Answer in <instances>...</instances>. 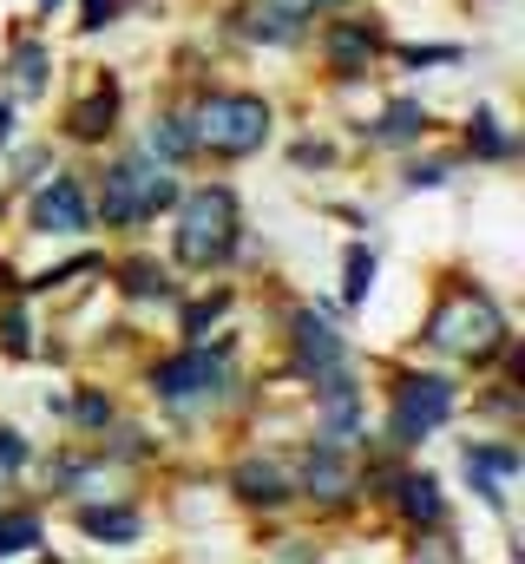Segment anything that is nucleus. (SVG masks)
<instances>
[{
    "instance_id": "nucleus-24",
    "label": "nucleus",
    "mask_w": 525,
    "mask_h": 564,
    "mask_svg": "<svg viewBox=\"0 0 525 564\" xmlns=\"http://www.w3.org/2000/svg\"><path fill=\"white\" fill-rule=\"evenodd\" d=\"M20 466H26V440L13 426H0V479H13Z\"/></svg>"
},
{
    "instance_id": "nucleus-26",
    "label": "nucleus",
    "mask_w": 525,
    "mask_h": 564,
    "mask_svg": "<svg viewBox=\"0 0 525 564\" xmlns=\"http://www.w3.org/2000/svg\"><path fill=\"white\" fill-rule=\"evenodd\" d=\"M73 414H79V426H106L113 421V401H106V394H79Z\"/></svg>"
},
{
    "instance_id": "nucleus-31",
    "label": "nucleus",
    "mask_w": 525,
    "mask_h": 564,
    "mask_svg": "<svg viewBox=\"0 0 525 564\" xmlns=\"http://www.w3.org/2000/svg\"><path fill=\"white\" fill-rule=\"evenodd\" d=\"M113 13H119V0H86V20H79V26L99 33V26H113Z\"/></svg>"
},
{
    "instance_id": "nucleus-8",
    "label": "nucleus",
    "mask_w": 525,
    "mask_h": 564,
    "mask_svg": "<svg viewBox=\"0 0 525 564\" xmlns=\"http://www.w3.org/2000/svg\"><path fill=\"white\" fill-rule=\"evenodd\" d=\"M460 459H467L473 492L500 512V506H506V479H519V446H467Z\"/></svg>"
},
{
    "instance_id": "nucleus-16",
    "label": "nucleus",
    "mask_w": 525,
    "mask_h": 564,
    "mask_svg": "<svg viewBox=\"0 0 525 564\" xmlns=\"http://www.w3.org/2000/svg\"><path fill=\"white\" fill-rule=\"evenodd\" d=\"M420 132H427V112H420L414 99H394L388 112H382V126H375V139L382 144H414Z\"/></svg>"
},
{
    "instance_id": "nucleus-7",
    "label": "nucleus",
    "mask_w": 525,
    "mask_h": 564,
    "mask_svg": "<svg viewBox=\"0 0 525 564\" xmlns=\"http://www.w3.org/2000/svg\"><path fill=\"white\" fill-rule=\"evenodd\" d=\"M93 224V210H86V191L73 184V177H53L40 197H33V230H60V237H79Z\"/></svg>"
},
{
    "instance_id": "nucleus-13",
    "label": "nucleus",
    "mask_w": 525,
    "mask_h": 564,
    "mask_svg": "<svg viewBox=\"0 0 525 564\" xmlns=\"http://www.w3.org/2000/svg\"><path fill=\"white\" fill-rule=\"evenodd\" d=\"M113 112H119V86L106 79V86H99V93H93V99L66 119V132H73V139H86V144L106 139V132H113Z\"/></svg>"
},
{
    "instance_id": "nucleus-22",
    "label": "nucleus",
    "mask_w": 525,
    "mask_h": 564,
    "mask_svg": "<svg viewBox=\"0 0 525 564\" xmlns=\"http://www.w3.org/2000/svg\"><path fill=\"white\" fill-rule=\"evenodd\" d=\"M13 73H20L26 93H40V86H46V53H40V46H20V53H13Z\"/></svg>"
},
{
    "instance_id": "nucleus-25",
    "label": "nucleus",
    "mask_w": 525,
    "mask_h": 564,
    "mask_svg": "<svg viewBox=\"0 0 525 564\" xmlns=\"http://www.w3.org/2000/svg\"><path fill=\"white\" fill-rule=\"evenodd\" d=\"M231 308V295H211V302H191V315H184V335H204V322H217Z\"/></svg>"
},
{
    "instance_id": "nucleus-19",
    "label": "nucleus",
    "mask_w": 525,
    "mask_h": 564,
    "mask_svg": "<svg viewBox=\"0 0 525 564\" xmlns=\"http://www.w3.org/2000/svg\"><path fill=\"white\" fill-rule=\"evenodd\" d=\"M467 144H473L480 158H513V139L500 132V119H493V112H480V119H473V132H467Z\"/></svg>"
},
{
    "instance_id": "nucleus-1",
    "label": "nucleus",
    "mask_w": 525,
    "mask_h": 564,
    "mask_svg": "<svg viewBox=\"0 0 525 564\" xmlns=\"http://www.w3.org/2000/svg\"><path fill=\"white\" fill-rule=\"evenodd\" d=\"M231 243H237V197L224 184L191 191L184 210H178V263L184 270H211V263L231 257Z\"/></svg>"
},
{
    "instance_id": "nucleus-32",
    "label": "nucleus",
    "mask_w": 525,
    "mask_h": 564,
    "mask_svg": "<svg viewBox=\"0 0 525 564\" xmlns=\"http://www.w3.org/2000/svg\"><path fill=\"white\" fill-rule=\"evenodd\" d=\"M7 132H13V112H7V106H0V144H7Z\"/></svg>"
},
{
    "instance_id": "nucleus-6",
    "label": "nucleus",
    "mask_w": 525,
    "mask_h": 564,
    "mask_svg": "<svg viewBox=\"0 0 525 564\" xmlns=\"http://www.w3.org/2000/svg\"><path fill=\"white\" fill-rule=\"evenodd\" d=\"M151 388H158L164 401H197V394H217V388H224V368H217V361H211L204 348H184V355L158 361Z\"/></svg>"
},
{
    "instance_id": "nucleus-10",
    "label": "nucleus",
    "mask_w": 525,
    "mask_h": 564,
    "mask_svg": "<svg viewBox=\"0 0 525 564\" xmlns=\"http://www.w3.org/2000/svg\"><path fill=\"white\" fill-rule=\"evenodd\" d=\"M349 486H355V473H349L342 446H315V453L302 459V492H309V499H349Z\"/></svg>"
},
{
    "instance_id": "nucleus-11",
    "label": "nucleus",
    "mask_w": 525,
    "mask_h": 564,
    "mask_svg": "<svg viewBox=\"0 0 525 564\" xmlns=\"http://www.w3.org/2000/svg\"><path fill=\"white\" fill-rule=\"evenodd\" d=\"M382 40H375V26L368 20H349V26H335V40H329V59H335V73H362L368 66V53H375Z\"/></svg>"
},
{
    "instance_id": "nucleus-18",
    "label": "nucleus",
    "mask_w": 525,
    "mask_h": 564,
    "mask_svg": "<svg viewBox=\"0 0 525 564\" xmlns=\"http://www.w3.org/2000/svg\"><path fill=\"white\" fill-rule=\"evenodd\" d=\"M40 545V519L33 512H7L0 519V558H20V552H33Z\"/></svg>"
},
{
    "instance_id": "nucleus-21",
    "label": "nucleus",
    "mask_w": 525,
    "mask_h": 564,
    "mask_svg": "<svg viewBox=\"0 0 525 564\" xmlns=\"http://www.w3.org/2000/svg\"><path fill=\"white\" fill-rule=\"evenodd\" d=\"M244 33H250V40H289L296 26H289L282 13H269V7H257V13H244Z\"/></svg>"
},
{
    "instance_id": "nucleus-29",
    "label": "nucleus",
    "mask_w": 525,
    "mask_h": 564,
    "mask_svg": "<svg viewBox=\"0 0 525 564\" xmlns=\"http://www.w3.org/2000/svg\"><path fill=\"white\" fill-rule=\"evenodd\" d=\"M0 335H7V348H13V355H26V348H33V341H26V315H20V308L0 322Z\"/></svg>"
},
{
    "instance_id": "nucleus-23",
    "label": "nucleus",
    "mask_w": 525,
    "mask_h": 564,
    "mask_svg": "<svg viewBox=\"0 0 525 564\" xmlns=\"http://www.w3.org/2000/svg\"><path fill=\"white\" fill-rule=\"evenodd\" d=\"M368 282H375V257L349 250V302H368Z\"/></svg>"
},
{
    "instance_id": "nucleus-12",
    "label": "nucleus",
    "mask_w": 525,
    "mask_h": 564,
    "mask_svg": "<svg viewBox=\"0 0 525 564\" xmlns=\"http://www.w3.org/2000/svg\"><path fill=\"white\" fill-rule=\"evenodd\" d=\"M231 486H237L250 506H282V499H289V479H282V466H269V459H244Z\"/></svg>"
},
{
    "instance_id": "nucleus-15",
    "label": "nucleus",
    "mask_w": 525,
    "mask_h": 564,
    "mask_svg": "<svg viewBox=\"0 0 525 564\" xmlns=\"http://www.w3.org/2000/svg\"><path fill=\"white\" fill-rule=\"evenodd\" d=\"M144 151H151L158 164H184V158L197 151V139H191V126H184V119H158V126H151V139H144Z\"/></svg>"
},
{
    "instance_id": "nucleus-17",
    "label": "nucleus",
    "mask_w": 525,
    "mask_h": 564,
    "mask_svg": "<svg viewBox=\"0 0 525 564\" xmlns=\"http://www.w3.org/2000/svg\"><path fill=\"white\" fill-rule=\"evenodd\" d=\"M400 512H407L414 525H433V519H440V486H433L427 473H407V479H400Z\"/></svg>"
},
{
    "instance_id": "nucleus-5",
    "label": "nucleus",
    "mask_w": 525,
    "mask_h": 564,
    "mask_svg": "<svg viewBox=\"0 0 525 564\" xmlns=\"http://www.w3.org/2000/svg\"><path fill=\"white\" fill-rule=\"evenodd\" d=\"M453 414V388L440 381V375H407L400 388H394V414H388V440L394 446H414V440H427L433 426Z\"/></svg>"
},
{
    "instance_id": "nucleus-30",
    "label": "nucleus",
    "mask_w": 525,
    "mask_h": 564,
    "mask_svg": "<svg viewBox=\"0 0 525 564\" xmlns=\"http://www.w3.org/2000/svg\"><path fill=\"white\" fill-rule=\"evenodd\" d=\"M407 184H414V191H433V184H447V164H414Z\"/></svg>"
},
{
    "instance_id": "nucleus-9",
    "label": "nucleus",
    "mask_w": 525,
    "mask_h": 564,
    "mask_svg": "<svg viewBox=\"0 0 525 564\" xmlns=\"http://www.w3.org/2000/svg\"><path fill=\"white\" fill-rule=\"evenodd\" d=\"M296 355H302V368H309L315 381H322V375H335V368L349 361V355H342V335H335L322 315H309V308L296 315Z\"/></svg>"
},
{
    "instance_id": "nucleus-27",
    "label": "nucleus",
    "mask_w": 525,
    "mask_h": 564,
    "mask_svg": "<svg viewBox=\"0 0 525 564\" xmlns=\"http://www.w3.org/2000/svg\"><path fill=\"white\" fill-rule=\"evenodd\" d=\"M315 7H329V0H269V13H282L289 26H302V20H309Z\"/></svg>"
},
{
    "instance_id": "nucleus-4",
    "label": "nucleus",
    "mask_w": 525,
    "mask_h": 564,
    "mask_svg": "<svg viewBox=\"0 0 525 564\" xmlns=\"http://www.w3.org/2000/svg\"><path fill=\"white\" fill-rule=\"evenodd\" d=\"M427 341L433 348H447V355H493L500 341H506V322H500V308L486 302V295H473V289H460V295H447L440 302V315L427 322Z\"/></svg>"
},
{
    "instance_id": "nucleus-28",
    "label": "nucleus",
    "mask_w": 525,
    "mask_h": 564,
    "mask_svg": "<svg viewBox=\"0 0 525 564\" xmlns=\"http://www.w3.org/2000/svg\"><path fill=\"white\" fill-rule=\"evenodd\" d=\"M407 59H414V66H453L460 53H453V46H407Z\"/></svg>"
},
{
    "instance_id": "nucleus-14",
    "label": "nucleus",
    "mask_w": 525,
    "mask_h": 564,
    "mask_svg": "<svg viewBox=\"0 0 525 564\" xmlns=\"http://www.w3.org/2000/svg\"><path fill=\"white\" fill-rule=\"evenodd\" d=\"M79 532H86V539H119V545H131V539L144 532V519L126 512V506H86V512H79Z\"/></svg>"
},
{
    "instance_id": "nucleus-2",
    "label": "nucleus",
    "mask_w": 525,
    "mask_h": 564,
    "mask_svg": "<svg viewBox=\"0 0 525 564\" xmlns=\"http://www.w3.org/2000/svg\"><path fill=\"white\" fill-rule=\"evenodd\" d=\"M191 139L204 144V151H217V158H250L269 139V106H262L257 93H211L197 106Z\"/></svg>"
},
{
    "instance_id": "nucleus-20",
    "label": "nucleus",
    "mask_w": 525,
    "mask_h": 564,
    "mask_svg": "<svg viewBox=\"0 0 525 564\" xmlns=\"http://www.w3.org/2000/svg\"><path fill=\"white\" fill-rule=\"evenodd\" d=\"M171 282H164V270L158 263H126V295H164Z\"/></svg>"
},
{
    "instance_id": "nucleus-3",
    "label": "nucleus",
    "mask_w": 525,
    "mask_h": 564,
    "mask_svg": "<svg viewBox=\"0 0 525 564\" xmlns=\"http://www.w3.org/2000/svg\"><path fill=\"white\" fill-rule=\"evenodd\" d=\"M171 204H178V184H171V171H164L151 151L106 171V191H99L106 224H144V217H158V210H171Z\"/></svg>"
},
{
    "instance_id": "nucleus-33",
    "label": "nucleus",
    "mask_w": 525,
    "mask_h": 564,
    "mask_svg": "<svg viewBox=\"0 0 525 564\" xmlns=\"http://www.w3.org/2000/svg\"><path fill=\"white\" fill-rule=\"evenodd\" d=\"M40 7H46V13H53V7H60V0H40Z\"/></svg>"
}]
</instances>
